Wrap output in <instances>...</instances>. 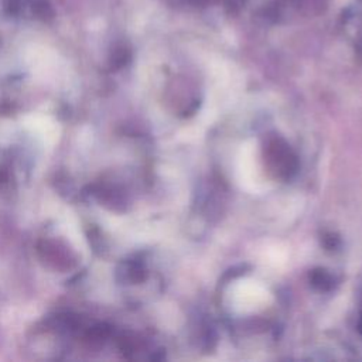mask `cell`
<instances>
[{"mask_svg": "<svg viewBox=\"0 0 362 362\" xmlns=\"http://www.w3.org/2000/svg\"><path fill=\"white\" fill-rule=\"evenodd\" d=\"M269 160L272 168L283 177H290L296 168V160L281 140H274L269 144Z\"/></svg>", "mask_w": 362, "mask_h": 362, "instance_id": "6da1fadb", "label": "cell"}, {"mask_svg": "<svg viewBox=\"0 0 362 362\" xmlns=\"http://www.w3.org/2000/svg\"><path fill=\"white\" fill-rule=\"evenodd\" d=\"M311 281L315 287H318L320 290H329L334 286V279L329 273H327L325 270H315L311 274Z\"/></svg>", "mask_w": 362, "mask_h": 362, "instance_id": "7a4b0ae2", "label": "cell"}, {"mask_svg": "<svg viewBox=\"0 0 362 362\" xmlns=\"http://www.w3.org/2000/svg\"><path fill=\"white\" fill-rule=\"evenodd\" d=\"M359 329H361V332H362V318H361V321H359Z\"/></svg>", "mask_w": 362, "mask_h": 362, "instance_id": "3957f363", "label": "cell"}]
</instances>
